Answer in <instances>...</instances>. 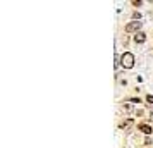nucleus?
Listing matches in <instances>:
<instances>
[{
	"mask_svg": "<svg viewBox=\"0 0 153 148\" xmlns=\"http://www.w3.org/2000/svg\"><path fill=\"white\" fill-rule=\"evenodd\" d=\"M120 65H122L124 69H131L132 65H134V55L129 54V52L122 54V57H120Z\"/></svg>",
	"mask_w": 153,
	"mask_h": 148,
	"instance_id": "nucleus-1",
	"label": "nucleus"
},
{
	"mask_svg": "<svg viewBox=\"0 0 153 148\" xmlns=\"http://www.w3.org/2000/svg\"><path fill=\"white\" fill-rule=\"evenodd\" d=\"M139 28H141V21H131L127 26H126V33H132V31L139 33V31H138Z\"/></svg>",
	"mask_w": 153,
	"mask_h": 148,
	"instance_id": "nucleus-2",
	"label": "nucleus"
},
{
	"mask_svg": "<svg viewBox=\"0 0 153 148\" xmlns=\"http://www.w3.org/2000/svg\"><path fill=\"white\" fill-rule=\"evenodd\" d=\"M138 129H139V131H143L145 134H152V133H153L152 126H148V124H139V126H138Z\"/></svg>",
	"mask_w": 153,
	"mask_h": 148,
	"instance_id": "nucleus-3",
	"label": "nucleus"
},
{
	"mask_svg": "<svg viewBox=\"0 0 153 148\" xmlns=\"http://www.w3.org/2000/svg\"><path fill=\"white\" fill-rule=\"evenodd\" d=\"M145 40H146V36H145V33H136V36H134V42L136 43H145Z\"/></svg>",
	"mask_w": 153,
	"mask_h": 148,
	"instance_id": "nucleus-4",
	"label": "nucleus"
},
{
	"mask_svg": "<svg viewBox=\"0 0 153 148\" xmlns=\"http://www.w3.org/2000/svg\"><path fill=\"white\" fill-rule=\"evenodd\" d=\"M132 122H134V120H132V119H126L124 122H122V124H120V127H122V129H124V131H127V129H129V127L132 126Z\"/></svg>",
	"mask_w": 153,
	"mask_h": 148,
	"instance_id": "nucleus-5",
	"label": "nucleus"
},
{
	"mask_svg": "<svg viewBox=\"0 0 153 148\" xmlns=\"http://www.w3.org/2000/svg\"><path fill=\"white\" fill-rule=\"evenodd\" d=\"M146 102H148V103H152V105H153V97H152V95H148V97H146Z\"/></svg>",
	"mask_w": 153,
	"mask_h": 148,
	"instance_id": "nucleus-6",
	"label": "nucleus"
},
{
	"mask_svg": "<svg viewBox=\"0 0 153 148\" xmlns=\"http://www.w3.org/2000/svg\"><path fill=\"white\" fill-rule=\"evenodd\" d=\"M150 120H153V112H152V114H150Z\"/></svg>",
	"mask_w": 153,
	"mask_h": 148,
	"instance_id": "nucleus-7",
	"label": "nucleus"
}]
</instances>
